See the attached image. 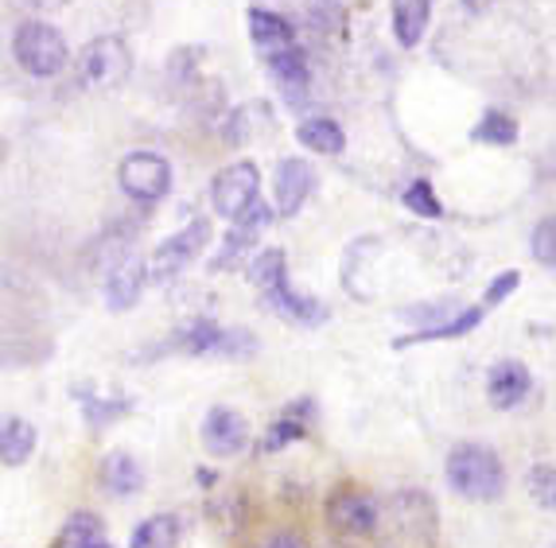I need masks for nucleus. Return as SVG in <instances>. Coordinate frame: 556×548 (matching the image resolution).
<instances>
[{
  "label": "nucleus",
  "instance_id": "f257e3e1",
  "mask_svg": "<svg viewBox=\"0 0 556 548\" xmlns=\"http://www.w3.org/2000/svg\"><path fill=\"white\" fill-rule=\"evenodd\" d=\"M285 250H261L257 257H253L250 265V280L257 284L261 300L277 311L280 319H288V323H296V327H316L324 323L331 311H327L319 300L304 296V292H296L292 284H288V265H285Z\"/></svg>",
  "mask_w": 556,
  "mask_h": 548
},
{
  "label": "nucleus",
  "instance_id": "f03ea898",
  "mask_svg": "<svg viewBox=\"0 0 556 548\" xmlns=\"http://www.w3.org/2000/svg\"><path fill=\"white\" fill-rule=\"evenodd\" d=\"M444 479L464 502H498L506 494V467L486 444H455L444 459Z\"/></svg>",
  "mask_w": 556,
  "mask_h": 548
},
{
  "label": "nucleus",
  "instance_id": "7ed1b4c3",
  "mask_svg": "<svg viewBox=\"0 0 556 548\" xmlns=\"http://www.w3.org/2000/svg\"><path fill=\"white\" fill-rule=\"evenodd\" d=\"M12 51H16V63L36 78H55L59 71L71 59V47H66L63 31L47 20H28L20 24L16 39H12Z\"/></svg>",
  "mask_w": 556,
  "mask_h": 548
},
{
  "label": "nucleus",
  "instance_id": "20e7f679",
  "mask_svg": "<svg viewBox=\"0 0 556 548\" xmlns=\"http://www.w3.org/2000/svg\"><path fill=\"white\" fill-rule=\"evenodd\" d=\"M78 66H83V78L90 86L113 90V86H121L132 75V51L121 36H98L86 43Z\"/></svg>",
  "mask_w": 556,
  "mask_h": 548
},
{
  "label": "nucleus",
  "instance_id": "39448f33",
  "mask_svg": "<svg viewBox=\"0 0 556 548\" xmlns=\"http://www.w3.org/2000/svg\"><path fill=\"white\" fill-rule=\"evenodd\" d=\"M117 183L137 203H160L172 191V164L156 152H132L121 160Z\"/></svg>",
  "mask_w": 556,
  "mask_h": 548
},
{
  "label": "nucleus",
  "instance_id": "423d86ee",
  "mask_svg": "<svg viewBox=\"0 0 556 548\" xmlns=\"http://www.w3.org/2000/svg\"><path fill=\"white\" fill-rule=\"evenodd\" d=\"M257 199H261V171H257V164H250V160H238V164L223 168L211 183L214 214H223V218H230V222L238 218V214L250 211Z\"/></svg>",
  "mask_w": 556,
  "mask_h": 548
},
{
  "label": "nucleus",
  "instance_id": "0eeeda50",
  "mask_svg": "<svg viewBox=\"0 0 556 548\" xmlns=\"http://www.w3.org/2000/svg\"><path fill=\"white\" fill-rule=\"evenodd\" d=\"M206 242H211V222H206V218L187 222L184 230L172 233L167 242L156 245V253H152V260H149V272L156 280L176 277L179 269H187V265H191V260H199V253L206 250Z\"/></svg>",
  "mask_w": 556,
  "mask_h": 548
},
{
  "label": "nucleus",
  "instance_id": "6e6552de",
  "mask_svg": "<svg viewBox=\"0 0 556 548\" xmlns=\"http://www.w3.org/2000/svg\"><path fill=\"white\" fill-rule=\"evenodd\" d=\"M378 502H374L370 494L354 490V486H343L339 494H331V502H327V521H331L334 533H343V537H370L378 530Z\"/></svg>",
  "mask_w": 556,
  "mask_h": 548
},
{
  "label": "nucleus",
  "instance_id": "1a4fd4ad",
  "mask_svg": "<svg viewBox=\"0 0 556 548\" xmlns=\"http://www.w3.org/2000/svg\"><path fill=\"white\" fill-rule=\"evenodd\" d=\"M312 191H316V168H312L307 160H300V156L280 160L277 179H273V195H277L273 214H285V218L300 214L307 199H312Z\"/></svg>",
  "mask_w": 556,
  "mask_h": 548
},
{
  "label": "nucleus",
  "instance_id": "9d476101",
  "mask_svg": "<svg viewBox=\"0 0 556 548\" xmlns=\"http://www.w3.org/2000/svg\"><path fill=\"white\" fill-rule=\"evenodd\" d=\"M269 222H273V203H265V199H257V203H253L250 211L238 214V218H233V222H230V233H226L223 250L214 253L211 269H214V272L230 269L233 260H238L241 253H245L253 242H257V233L265 230V226H269Z\"/></svg>",
  "mask_w": 556,
  "mask_h": 548
},
{
  "label": "nucleus",
  "instance_id": "9b49d317",
  "mask_svg": "<svg viewBox=\"0 0 556 548\" xmlns=\"http://www.w3.org/2000/svg\"><path fill=\"white\" fill-rule=\"evenodd\" d=\"M203 444H206L211 456L230 459V456H238L241 447L250 444V424H245L241 412L226 409V405H214L203 420Z\"/></svg>",
  "mask_w": 556,
  "mask_h": 548
},
{
  "label": "nucleus",
  "instance_id": "f8f14e48",
  "mask_svg": "<svg viewBox=\"0 0 556 548\" xmlns=\"http://www.w3.org/2000/svg\"><path fill=\"white\" fill-rule=\"evenodd\" d=\"M529 393H533V373H529L526 362H518V358H502V362L486 373V400H491V409L510 412V409H518Z\"/></svg>",
  "mask_w": 556,
  "mask_h": 548
},
{
  "label": "nucleus",
  "instance_id": "ddd939ff",
  "mask_svg": "<svg viewBox=\"0 0 556 548\" xmlns=\"http://www.w3.org/2000/svg\"><path fill=\"white\" fill-rule=\"evenodd\" d=\"M144 277H149V260H140L137 253H125L105 277V304L113 311H129L140 300V289H144Z\"/></svg>",
  "mask_w": 556,
  "mask_h": 548
},
{
  "label": "nucleus",
  "instance_id": "4468645a",
  "mask_svg": "<svg viewBox=\"0 0 556 548\" xmlns=\"http://www.w3.org/2000/svg\"><path fill=\"white\" fill-rule=\"evenodd\" d=\"M393 510H397L401 530L417 545H432L437 540V506L425 490H405L393 498Z\"/></svg>",
  "mask_w": 556,
  "mask_h": 548
},
{
  "label": "nucleus",
  "instance_id": "2eb2a0df",
  "mask_svg": "<svg viewBox=\"0 0 556 548\" xmlns=\"http://www.w3.org/2000/svg\"><path fill=\"white\" fill-rule=\"evenodd\" d=\"M250 36L261 59H273V55H280V51H292V47H296V28L269 9H250Z\"/></svg>",
  "mask_w": 556,
  "mask_h": 548
},
{
  "label": "nucleus",
  "instance_id": "dca6fc26",
  "mask_svg": "<svg viewBox=\"0 0 556 548\" xmlns=\"http://www.w3.org/2000/svg\"><path fill=\"white\" fill-rule=\"evenodd\" d=\"M312 417H316V400H307V397L292 400V405H288V409L280 412L277 420H273L269 432H265V439H261V451H280V447L304 439Z\"/></svg>",
  "mask_w": 556,
  "mask_h": 548
},
{
  "label": "nucleus",
  "instance_id": "f3484780",
  "mask_svg": "<svg viewBox=\"0 0 556 548\" xmlns=\"http://www.w3.org/2000/svg\"><path fill=\"white\" fill-rule=\"evenodd\" d=\"M265 66H269L273 82L280 86V93H285L288 102H300V98L307 93V86H312V71H307V59H304V51H300V47L265 59Z\"/></svg>",
  "mask_w": 556,
  "mask_h": 548
},
{
  "label": "nucleus",
  "instance_id": "a211bd4d",
  "mask_svg": "<svg viewBox=\"0 0 556 548\" xmlns=\"http://www.w3.org/2000/svg\"><path fill=\"white\" fill-rule=\"evenodd\" d=\"M482 319H486V307H482V304L459 307V311H455L447 323L432 327V331H413V335L397 339V351H405V346H417V343H444V339H464V335H471Z\"/></svg>",
  "mask_w": 556,
  "mask_h": 548
},
{
  "label": "nucleus",
  "instance_id": "6ab92c4d",
  "mask_svg": "<svg viewBox=\"0 0 556 548\" xmlns=\"http://www.w3.org/2000/svg\"><path fill=\"white\" fill-rule=\"evenodd\" d=\"M31 451H36V428L20 417H0V463H28Z\"/></svg>",
  "mask_w": 556,
  "mask_h": 548
},
{
  "label": "nucleus",
  "instance_id": "aec40b11",
  "mask_svg": "<svg viewBox=\"0 0 556 548\" xmlns=\"http://www.w3.org/2000/svg\"><path fill=\"white\" fill-rule=\"evenodd\" d=\"M261 129L265 132L277 129L273 110L265 102H250V105H241V110L230 113V122H226V140H230V144H250V140L261 137Z\"/></svg>",
  "mask_w": 556,
  "mask_h": 548
},
{
  "label": "nucleus",
  "instance_id": "412c9836",
  "mask_svg": "<svg viewBox=\"0 0 556 548\" xmlns=\"http://www.w3.org/2000/svg\"><path fill=\"white\" fill-rule=\"evenodd\" d=\"M296 140L304 144V149L319 152V156H339V152L346 149L343 125L331 122V117H307V122H300Z\"/></svg>",
  "mask_w": 556,
  "mask_h": 548
},
{
  "label": "nucleus",
  "instance_id": "4be33fe9",
  "mask_svg": "<svg viewBox=\"0 0 556 548\" xmlns=\"http://www.w3.org/2000/svg\"><path fill=\"white\" fill-rule=\"evenodd\" d=\"M102 486L110 494H117V498H125V494H137L144 486V471H140V463L129 451H110L102 463Z\"/></svg>",
  "mask_w": 556,
  "mask_h": 548
},
{
  "label": "nucleus",
  "instance_id": "5701e85b",
  "mask_svg": "<svg viewBox=\"0 0 556 548\" xmlns=\"http://www.w3.org/2000/svg\"><path fill=\"white\" fill-rule=\"evenodd\" d=\"M428 0H393V36L401 47H417L428 31Z\"/></svg>",
  "mask_w": 556,
  "mask_h": 548
},
{
  "label": "nucleus",
  "instance_id": "b1692460",
  "mask_svg": "<svg viewBox=\"0 0 556 548\" xmlns=\"http://www.w3.org/2000/svg\"><path fill=\"white\" fill-rule=\"evenodd\" d=\"M471 140H475V144H494V149H510V144H518V122H514L510 113L486 110L479 117V125L471 129Z\"/></svg>",
  "mask_w": 556,
  "mask_h": 548
},
{
  "label": "nucleus",
  "instance_id": "393cba45",
  "mask_svg": "<svg viewBox=\"0 0 556 548\" xmlns=\"http://www.w3.org/2000/svg\"><path fill=\"white\" fill-rule=\"evenodd\" d=\"M223 331H226V327L211 323V319H199V323H187L184 331H179V335L172 339V346H176V351H184V354H191V358H203V354H218Z\"/></svg>",
  "mask_w": 556,
  "mask_h": 548
},
{
  "label": "nucleus",
  "instance_id": "a878e982",
  "mask_svg": "<svg viewBox=\"0 0 556 548\" xmlns=\"http://www.w3.org/2000/svg\"><path fill=\"white\" fill-rule=\"evenodd\" d=\"M179 540V521L172 513H156V518L140 521L132 530L129 548H176Z\"/></svg>",
  "mask_w": 556,
  "mask_h": 548
},
{
  "label": "nucleus",
  "instance_id": "bb28decb",
  "mask_svg": "<svg viewBox=\"0 0 556 548\" xmlns=\"http://www.w3.org/2000/svg\"><path fill=\"white\" fill-rule=\"evenodd\" d=\"M66 548H113L105 537V525L98 521V513H75L71 525H66Z\"/></svg>",
  "mask_w": 556,
  "mask_h": 548
},
{
  "label": "nucleus",
  "instance_id": "cd10ccee",
  "mask_svg": "<svg viewBox=\"0 0 556 548\" xmlns=\"http://www.w3.org/2000/svg\"><path fill=\"white\" fill-rule=\"evenodd\" d=\"M526 490H529V498H533V506H541V510H553L556 513V467L553 463L529 467Z\"/></svg>",
  "mask_w": 556,
  "mask_h": 548
},
{
  "label": "nucleus",
  "instance_id": "c85d7f7f",
  "mask_svg": "<svg viewBox=\"0 0 556 548\" xmlns=\"http://www.w3.org/2000/svg\"><path fill=\"white\" fill-rule=\"evenodd\" d=\"M401 203H405L413 214H420V218H444V206H440L437 191H432V183H428V179L408 183L405 195H401Z\"/></svg>",
  "mask_w": 556,
  "mask_h": 548
},
{
  "label": "nucleus",
  "instance_id": "c756f323",
  "mask_svg": "<svg viewBox=\"0 0 556 548\" xmlns=\"http://www.w3.org/2000/svg\"><path fill=\"white\" fill-rule=\"evenodd\" d=\"M529 253H533V257H538L545 269H556V214H548V218H541V222L533 226Z\"/></svg>",
  "mask_w": 556,
  "mask_h": 548
},
{
  "label": "nucleus",
  "instance_id": "7c9ffc66",
  "mask_svg": "<svg viewBox=\"0 0 556 548\" xmlns=\"http://www.w3.org/2000/svg\"><path fill=\"white\" fill-rule=\"evenodd\" d=\"M459 300H437V304H420V307H408L405 311V319H413V323L420 327V331H432V327H440V323H447V319L459 311Z\"/></svg>",
  "mask_w": 556,
  "mask_h": 548
},
{
  "label": "nucleus",
  "instance_id": "2f4dec72",
  "mask_svg": "<svg viewBox=\"0 0 556 548\" xmlns=\"http://www.w3.org/2000/svg\"><path fill=\"white\" fill-rule=\"evenodd\" d=\"M257 351V339L250 331H241V327H226L223 331V343H218V358H253Z\"/></svg>",
  "mask_w": 556,
  "mask_h": 548
},
{
  "label": "nucleus",
  "instance_id": "473e14b6",
  "mask_svg": "<svg viewBox=\"0 0 556 548\" xmlns=\"http://www.w3.org/2000/svg\"><path fill=\"white\" fill-rule=\"evenodd\" d=\"M521 284V272L518 269H510V272H498V277L491 280V284H486V304L482 307H494V304H502V300L510 296L514 289H518Z\"/></svg>",
  "mask_w": 556,
  "mask_h": 548
},
{
  "label": "nucleus",
  "instance_id": "72a5a7b5",
  "mask_svg": "<svg viewBox=\"0 0 556 548\" xmlns=\"http://www.w3.org/2000/svg\"><path fill=\"white\" fill-rule=\"evenodd\" d=\"M253 548H304L300 545L292 533H277V537H269V540H261V545H253Z\"/></svg>",
  "mask_w": 556,
  "mask_h": 548
},
{
  "label": "nucleus",
  "instance_id": "f704fd0d",
  "mask_svg": "<svg viewBox=\"0 0 556 548\" xmlns=\"http://www.w3.org/2000/svg\"><path fill=\"white\" fill-rule=\"evenodd\" d=\"M28 4H31L36 12H59V9H66L71 0H28Z\"/></svg>",
  "mask_w": 556,
  "mask_h": 548
},
{
  "label": "nucleus",
  "instance_id": "c9c22d12",
  "mask_svg": "<svg viewBox=\"0 0 556 548\" xmlns=\"http://www.w3.org/2000/svg\"><path fill=\"white\" fill-rule=\"evenodd\" d=\"M541 176H548V179H556V144L553 149L541 156Z\"/></svg>",
  "mask_w": 556,
  "mask_h": 548
},
{
  "label": "nucleus",
  "instance_id": "e433bc0d",
  "mask_svg": "<svg viewBox=\"0 0 556 548\" xmlns=\"http://www.w3.org/2000/svg\"><path fill=\"white\" fill-rule=\"evenodd\" d=\"M553 548H556V545H553Z\"/></svg>",
  "mask_w": 556,
  "mask_h": 548
}]
</instances>
